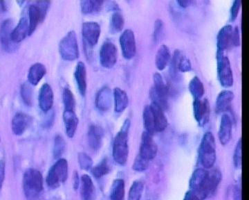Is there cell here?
Instances as JSON below:
<instances>
[{
  "label": "cell",
  "instance_id": "obj_1",
  "mask_svg": "<svg viewBox=\"0 0 249 200\" xmlns=\"http://www.w3.org/2000/svg\"><path fill=\"white\" fill-rule=\"evenodd\" d=\"M131 122L124 121L121 130L116 134L113 142L112 155L114 160L120 165L127 163L129 157V131Z\"/></svg>",
  "mask_w": 249,
  "mask_h": 200
},
{
  "label": "cell",
  "instance_id": "obj_2",
  "mask_svg": "<svg viewBox=\"0 0 249 200\" xmlns=\"http://www.w3.org/2000/svg\"><path fill=\"white\" fill-rule=\"evenodd\" d=\"M43 187V177L40 172L34 168L28 169L23 177V188L27 200L38 199Z\"/></svg>",
  "mask_w": 249,
  "mask_h": 200
},
{
  "label": "cell",
  "instance_id": "obj_3",
  "mask_svg": "<svg viewBox=\"0 0 249 200\" xmlns=\"http://www.w3.org/2000/svg\"><path fill=\"white\" fill-rule=\"evenodd\" d=\"M199 161L205 168H211L216 161V145L213 134L206 132L199 148Z\"/></svg>",
  "mask_w": 249,
  "mask_h": 200
},
{
  "label": "cell",
  "instance_id": "obj_4",
  "mask_svg": "<svg viewBox=\"0 0 249 200\" xmlns=\"http://www.w3.org/2000/svg\"><path fill=\"white\" fill-rule=\"evenodd\" d=\"M68 175V162L65 159H60L49 170L48 175L46 179V183L49 188L56 189L67 181Z\"/></svg>",
  "mask_w": 249,
  "mask_h": 200
},
{
  "label": "cell",
  "instance_id": "obj_5",
  "mask_svg": "<svg viewBox=\"0 0 249 200\" xmlns=\"http://www.w3.org/2000/svg\"><path fill=\"white\" fill-rule=\"evenodd\" d=\"M154 86L150 91L152 102L158 105L163 111L168 107V88L163 77L159 73L153 75Z\"/></svg>",
  "mask_w": 249,
  "mask_h": 200
},
{
  "label": "cell",
  "instance_id": "obj_6",
  "mask_svg": "<svg viewBox=\"0 0 249 200\" xmlns=\"http://www.w3.org/2000/svg\"><path fill=\"white\" fill-rule=\"evenodd\" d=\"M59 52L66 60H74L79 57V47L74 31H70L62 38L59 44Z\"/></svg>",
  "mask_w": 249,
  "mask_h": 200
},
{
  "label": "cell",
  "instance_id": "obj_7",
  "mask_svg": "<svg viewBox=\"0 0 249 200\" xmlns=\"http://www.w3.org/2000/svg\"><path fill=\"white\" fill-rule=\"evenodd\" d=\"M222 180V175L217 170L209 172L200 189L193 193L196 200H204L213 194Z\"/></svg>",
  "mask_w": 249,
  "mask_h": 200
},
{
  "label": "cell",
  "instance_id": "obj_8",
  "mask_svg": "<svg viewBox=\"0 0 249 200\" xmlns=\"http://www.w3.org/2000/svg\"><path fill=\"white\" fill-rule=\"evenodd\" d=\"M217 75L219 83L225 88H230L234 83L230 60L224 53H217Z\"/></svg>",
  "mask_w": 249,
  "mask_h": 200
},
{
  "label": "cell",
  "instance_id": "obj_9",
  "mask_svg": "<svg viewBox=\"0 0 249 200\" xmlns=\"http://www.w3.org/2000/svg\"><path fill=\"white\" fill-rule=\"evenodd\" d=\"M119 42L123 55L126 60H132L137 53L135 35L132 29H127L121 34Z\"/></svg>",
  "mask_w": 249,
  "mask_h": 200
},
{
  "label": "cell",
  "instance_id": "obj_10",
  "mask_svg": "<svg viewBox=\"0 0 249 200\" xmlns=\"http://www.w3.org/2000/svg\"><path fill=\"white\" fill-rule=\"evenodd\" d=\"M117 48L111 40L103 42L100 50V61L104 68L110 69L117 62Z\"/></svg>",
  "mask_w": 249,
  "mask_h": 200
},
{
  "label": "cell",
  "instance_id": "obj_11",
  "mask_svg": "<svg viewBox=\"0 0 249 200\" xmlns=\"http://www.w3.org/2000/svg\"><path fill=\"white\" fill-rule=\"evenodd\" d=\"M14 29V22L11 19L5 20L0 27V41L3 48L7 52H13L18 47V44L12 40Z\"/></svg>",
  "mask_w": 249,
  "mask_h": 200
},
{
  "label": "cell",
  "instance_id": "obj_12",
  "mask_svg": "<svg viewBox=\"0 0 249 200\" xmlns=\"http://www.w3.org/2000/svg\"><path fill=\"white\" fill-rule=\"evenodd\" d=\"M153 136L147 132L142 134L139 155L147 160H154L157 155L158 147L153 140Z\"/></svg>",
  "mask_w": 249,
  "mask_h": 200
},
{
  "label": "cell",
  "instance_id": "obj_13",
  "mask_svg": "<svg viewBox=\"0 0 249 200\" xmlns=\"http://www.w3.org/2000/svg\"><path fill=\"white\" fill-rule=\"evenodd\" d=\"M101 33V26L98 22L89 21L83 23L82 26V35L89 47H94L98 43Z\"/></svg>",
  "mask_w": 249,
  "mask_h": 200
},
{
  "label": "cell",
  "instance_id": "obj_14",
  "mask_svg": "<svg viewBox=\"0 0 249 200\" xmlns=\"http://www.w3.org/2000/svg\"><path fill=\"white\" fill-rule=\"evenodd\" d=\"M194 116L198 124L203 127L209 122L211 116V106L207 99L194 100Z\"/></svg>",
  "mask_w": 249,
  "mask_h": 200
},
{
  "label": "cell",
  "instance_id": "obj_15",
  "mask_svg": "<svg viewBox=\"0 0 249 200\" xmlns=\"http://www.w3.org/2000/svg\"><path fill=\"white\" fill-rule=\"evenodd\" d=\"M112 92L109 87L103 86L99 89L95 98V105L98 111L106 112L110 109L112 104Z\"/></svg>",
  "mask_w": 249,
  "mask_h": 200
},
{
  "label": "cell",
  "instance_id": "obj_16",
  "mask_svg": "<svg viewBox=\"0 0 249 200\" xmlns=\"http://www.w3.org/2000/svg\"><path fill=\"white\" fill-rule=\"evenodd\" d=\"M39 106L41 110L47 113L52 109L53 105L54 94L52 86L49 83H44L41 86L38 96Z\"/></svg>",
  "mask_w": 249,
  "mask_h": 200
},
{
  "label": "cell",
  "instance_id": "obj_17",
  "mask_svg": "<svg viewBox=\"0 0 249 200\" xmlns=\"http://www.w3.org/2000/svg\"><path fill=\"white\" fill-rule=\"evenodd\" d=\"M232 26L227 24L219 31L217 37V53H224L232 45Z\"/></svg>",
  "mask_w": 249,
  "mask_h": 200
},
{
  "label": "cell",
  "instance_id": "obj_18",
  "mask_svg": "<svg viewBox=\"0 0 249 200\" xmlns=\"http://www.w3.org/2000/svg\"><path fill=\"white\" fill-rule=\"evenodd\" d=\"M232 122L230 116L227 114L222 115L219 125L218 137L223 145H227L232 137Z\"/></svg>",
  "mask_w": 249,
  "mask_h": 200
},
{
  "label": "cell",
  "instance_id": "obj_19",
  "mask_svg": "<svg viewBox=\"0 0 249 200\" xmlns=\"http://www.w3.org/2000/svg\"><path fill=\"white\" fill-rule=\"evenodd\" d=\"M104 131L103 128L96 124L90 126L88 133V144L91 150L98 151L103 145Z\"/></svg>",
  "mask_w": 249,
  "mask_h": 200
},
{
  "label": "cell",
  "instance_id": "obj_20",
  "mask_svg": "<svg viewBox=\"0 0 249 200\" xmlns=\"http://www.w3.org/2000/svg\"><path fill=\"white\" fill-rule=\"evenodd\" d=\"M63 120L67 137L72 139L76 134L79 121L75 110L64 109Z\"/></svg>",
  "mask_w": 249,
  "mask_h": 200
},
{
  "label": "cell",
  "instance_id": "obj_21",
  "mask_svg": "<svg viewBox=\"0 0 249 200\" xmlns=\"http://www.w3.org/2000/svg\"><path fill=\"white\" fill-rule=\"evenodd\" d=\"M32 119L29 115L19 112L12 120V130L16 135L20 136L25 132L30 125Z\"/></svg>",
  "mask_w": 249,
  "mask_h": 200
},
{
  "label": "cell",
  "instance_id": "obj_22",
  "mask_svg": "<svg viewBox=\"0 0 249 200\" xmlns=\"http://www.w3.org/2000/svg\"><path fill=\"white\" fill-rule=\"evenodd\" d=\"M74 78L80 94L85 96L86 94L88 83H87V68L83 62L77 63L74 72Z\"/></svg>",
  "mask_w": 249,
  "mask_h": 200
},
{
  "label": "cell",
  "instance_id": "obj_23",
  "mask_svg": "<svg viewBox=\"0 0 249 200\" xmlns=\"http://www.w3.org/2000/svg\"><path fill=\"white\" fill-rule=\"evenodd\" d=\"M234 96L233 92L230 90H224L219 93L216 100V111L218 114L225 112L230 109Z\"/></svg>",
  "mask_w": 249,
  "mask_h": 200
},
{
  "label": "cell",
  "instance_id": "obj_24",
  "mask_svg": "<svg viewBox=\"0 0 249 200\" xmlns=\"http://www.w3.org/2000/svg\"><path fill=\"white\" fill-rule=\"evenodd\" d=\"M29 35H30V29H29V20L27 17L24 16L21 18L18 25L13 30L12 40L18 44Z\"/></svg>",
  "mask_w": 249,
  "mask_h": 200
},
{
  "label": "cell",
  "instance_id": "obj_25",
  "mask_svg": "<svg viewBox=\"0 0 249 200\" xmlns=\"http://www.w3.org/2000/svg\"><path fill=\"white\" fill-rule=\"evenodd\" d=\"M80 196L82 200H95L96 198V189L92 180L89 175L82 176Z\"/></svg>",
  "mask_w": 249,
  "mask_h": 200
},
{
  "label": "cell",
  "instance_id": "obj_26",
  "mask_svg": "<svg viewBox=\"0 0 249 200\" xmlns=\"http://www.w3.org/2000/svg\"><path fill=\"white\" fill-rule=\"evenodd\" d=\"M154 118H155L156 133L162 132L168 127V119L164 114V111L158 105L152 102L150 104Z\"/></svg>",
  "mask_w": 249,
  "mask_h": 200
},
{
  "label": "cell",
  "instance_id": "obj_27",
  "mask_svg": "<svg viewBox=\"0 0 249 200\" xmlns=\"http://www.w3.org/2000/svg\"><path fill=\"white\" fill-rule=\"evenodd\" d=\"M113 97L115 112L121 113L127 109L129 104V98L125 91L119 87H116L113 92Z\"/></svg>",
  "mask_w": 249,
  "mask_h": 200
},
{
  "label": "cell",
  "instance_id": "obj_28",
  "mask_svg": "<svg viewBox=\"0 0 249 200\" xmlns=\"http://www.w3.org/2000/svg\"><path fill=\"white\" fill-rule=\"evenodd\" d=\"M47 73V69L42 63H36L31 65L28 73L29 83L33 86H36L40 83L42 79Z\"/></svg>",
  "mask_w": 249,
  "mask_h": 200
},
{
  "label": "cell",
  "instance_id": "obj_29",
  "mask_svg": "<svg viewBox=\"0 0 249 200\" xmlns=\"http://www.w3.org/2000/svg\"><path fill=\"white\" fill-rule=\"evenodd\" d=\"M171 60V53L169 47L161 45L159 47L155 57L156 66L159 70H163Z\"/></svg>",
  "mask_w": 249,
  "mask_h": 200
},
{
  "label": "cell",
  "instance_id": "obj_30",
  "mask_svg": "<svg viewBox=\"0 0 249 200\" xmlns=\"http://www.w3.org/2000/svg\"><path fill=\"white\" fill-rule=\"evenodd\" d=\"M209 172L203 168H198L195 170L190 180V188L193 193H196L200 189L205 179Z\"/></svg>",
  "mask_w": 249,
  "mask_h": 200
},
{
  "label": "cell",
  "instance_id": "obj_31",
  "mask_svg": "<svg viewBox=\"0 0 249 200\" xmlns=\"http://www.w3.org/2000/svg\"><path fill=\"white\" fill-rule=\"evenodd\" d=\"M142 119L145 128V132L153 136L156 133L155 118L150 105H147L144 108Z\"/></svg>",
  "mask_w": 249,
  "mask_h": 200
},
{
  "label": "cell",
  "instance_id": "obj_32",
  "mask_svg": "<svg viewBox=\"0 0 249 200\" xmlns=\"http://www.w3.org/2000/svg\"><path fill=\"white\" fill-rule=\"evenodd\" d=\"M124 181L122 179H117L113 182L110 190L111 200H124Z\"/></svg>",
  "mask_w": 249,
  "mask_h": 200
},
{
  "label": "cell",
  "instance_id": "obj_33",
  "mask_svg": "<svg viewBox=\"0 0 249 200\" xmlns=\"http://www.w3.org/2000/svg\"><path fill=\"white\" fill-rule=\"evenodd\" d=\"M104 1L102 0H84L80 2V7L83 14H89L98 12L102 8Z\"/></svg>",
  "mask_w": 249,
  "mask_h": 200
},
{
  "label": "cell",
  "instance_id": "obj_34",
  "mask_svg": "<svg viewBox=\"0 0 249 200\" xmlns=\"http://www.w3.org/2000/svg\"><path fill=\"white\" fill-rule=\"evenodd\" d=\"M189 90L195 100L201 99L204 95V86L198 77H194L189 83Z\"/></svg>",
  "mask_w": 249,
  "mask_h": 200
},
{
  "label": "cell",
  "instance_id": "obj_35",
  "mask_svg": "<svg viewBox=\"0 0 249 200\" xmlns=\"http://www.w3.org/2000/svg\"><path fill=\"white\" fill-rule=\"evenodd\" d=\"M29 22L30 35L36 30V27L41 22L40 15L38 8L36 4H31L29 8Z\"/></svg>",
  "mask_w": 249,
  "mask_h": 200
},
{
  "label": "cell",
  "instance_id": "obj_36",
  "mask_svg": "<svg viewBox=\"0 0 249 200\" xmlns=\"http://www.w3.org/2000/svg\"><path fill=\"white\" fill-rule=\"evenodd\" d=\"M111 168L107 159H105L92 168V174L95 178H102L110 172Z\"/></svg>",
  "mask_w": 249,
  "mask_h": 200
},
{
  "label": "cell",
  "instance_id": "obj_37",
  "mask_svg": "<svg viewBox=\"0 0 249 200\" xmlns=\"http://www.w3.org/2000/svg\"><path fill=\"white\" fill-rule=\"evenodd\" d=\"M124 16L120 11H114L111 15L110 20V27L113 33L119 32L122 30L124 27Z\"/></svg>",
  "mask_w": 249,
  "mask_h": 200
},
{
  "label": "cell",
  "instance_id": "obj_38",
  "mask_svg": "<svg viewBox=\"0 0 249 200\" xmlns=\"http://www.w3.org/2000/svg\"><path fill=\"white\" fill-rule=\"evenodd\" d=\"M62 100H63L65 110H75L76 109V100H75L71 90L67 87H65L62 91Z\"/></svg>",
  "mask_w": 249,
  "mask_h": 200
},
{
  "label": "cell",
  "instance_id": "obj_39",
  "mask_svg": "<svg viewBox=\"0 0 249 200\" xmlns=\"http://www.w3.org/2000/svg\"><path fill=\"white\" fill-rule=\"evenodd\" d=\"M143 191V183L140 181H134L129 189L128 200H141Z\"/></svg>",
  "mask_w": 249,
  "mask_h": 200
},
{
  "label": "cell",
  "instance_id": "obj_40",
  "mask_svg": "<svg viewBox=\"0 0 249 200\" xmlns=\"http://www.w3.org/2000/svg\"><path fill=\"white\" fill-rule=\"evenodd\" d=\"M20 93L24 102L27 106H31L33 104V91L30 83H23L21 86Z\"/></svg>",
  "mask_w": 249,
  "mask_h": 200
},
{
  "label": "cell",
  "instance_id": "obj_41",
  "mask_svg": "<svg viewBox=\"0 0 249 200\" xmlns=\"http://www.w3.org/2000/svg\"><path fill=\"white\" fill-rule=\"evenodd\" d=\"M66 144L61 136H57L54 140L53 156L54 158L58 159L62 155L65 150Z\"/></svg>",
  "mask_w": 249,
  "mask_h": 200
},
{
  "label": "cell",
  "instance_id": "obj_42",
  "mask_svg": "<svg viewBox=\"0 0 249 200\" xmlns=\"http://www.w3.org/2000/svg\"><path fill=\"white\" fill-rule=\"evenodd\" d=\"M177 67L178 72L181 73H186V72L191 71L192 69V64L191 60H188L186 56L182 55L180 52L177 62Z\"/></svg>",
  "mask_w": 249,
  "mask_h": 200
},
{
  "label": "cell",
  "instance_id": "obj_43",
  "mask_svg": "<svg viewBox=\"0 0 249 200\" xmlns=\"http://www.w3.org/2000/svg\"><path fill=\"white\" fill-rule=\"evenodd\" d=\"M78 163L80 168L85 170H89L92 168L93 160L88 154L80 152L78 154Z\"/></svg>",
  "mask_w": 249,
  "mask_h": 200
},
{
  "label": "cell",
  "instance_id": "obj_44",
  "mask_svg": "<svg viewBox=\"0 0 249 200\" xmlns=\"http://www.w3.org/2000/svg\"><path fill=\"white\" fill-rule=\"evenodd\" d=\"M150 161L145 159L142 158V157L138 155L134 160L133 165H132V169L134 171L143 172L145 171L149 167Z\"/></svg>",
  "mask_w": 249,
  "mask_h": 200
},
{
  "label": "cell",
  "instance_id": "obj_45",
  "mask_svg": "<svg viewBox=\"0 0 249 200\" xmlns=\"http://www.w3.org/2000/svg\"><path fill=\"white\" fill-rule=\"evenodd\" d=\"M233 163L236 168L242 166V139H239L236 144L233 154Z\"/></svg>",
  "mask_w": 249,
  "mask_h": 200
},
{
  "label": "cell",
  "instance_id": "obj_46",
  "mask_svg": "<svg viewBox=\"0 0 249 200\" xmlns=\"http://www.w3.org/2000/svg\"><path fill=\"white\" fill-rule=\"evenodd\" d=\"M38 8L39 12L40 15L41 22L45 19L46 16H47V12L49 6H50V1H39L36 3Z\"/></svg>",
  "mask_w": 249,
  "mask_h": 200
},
{
  "label": "cell",
  "instance_id": "obj_47",
  "mask_svg": "<svg viewBox=\"0 0 249 200\" xmlns=\"http://www.w3.org/2000/svg\"><path fill=\"white\" fill-rule=\"evenodd\" d=\"M163 22L160 19H157L155 23V30H154V40L157 42L160 40L163 34Z\"/></svg>",
  "mask_w": 249,
  "mask_h": 200
},
{
  "label": "cell",
  "instance_id": "obj_48",
  "mask_svg": "<svg viewBox=\"0 0 249 200\" xmlns=\"http://www.w3.org/2000/svg\"><path fill=\"white\" fill-rule=\"evenodd\" d=\"M241 7V1L240 0H235L232 3L231 9L230 11V19L231 20L234 21L237 19L238 16L239 11H240Z\"/></svg>",
  "mask_w": 249,
  "mask_h": 200
},
{
  "label": "cell",
  "instance_id": "obj_49",
  "mask_svg": "<svg viewBox=\"0 0 249 200\" xmlns=\"http://www.w3.org/2000/svg\"><path fill=\"white\" fill-rule=\"evenodd\" d=\"M240 45V34L238 27L233 28L232 34V45L239 46Z\"/></svg>",
  "mask_w": 249,
  "mask_h": 200
},
{
  "label": "cell",
  "instance_id": "obj_50",
  "mask_svg": "<svg viewBox=\"0 0 249 200\" xmlns=\"http://www.w3.org/2000/svg\"><path fill=\"white\" fill-rule=\"evenodd\" d=\"M5 172H6V165L4 160H0V191L2 188L5 179Z\"/></svg>",
  "mask_w": 249,
  "mask_h": 200
},
{
  "label": "cell",
  "instance_id": "obj_51",
  "mask_svg": "<svg viewBox=\"0 0 249 200\" xmlns=\"http://www.w3.org/2000/svg\"><path fill=\"white\" fill-rule=\"evenodd\" d=\"M234 200H242V191L239 187H235L233 193Z\"/></svg>",
  "mask_w": 249,
  "mask_h": 200
},
{
  "label": "cell",
  "instance_id": "obj_52",
  "mask_svg": "<svg viewBox=\"0 0 249 200\" xmlns=\"http://www.w3.org/2000/svg\"><path fill=\"white\" fill-rule=\"evenodd\" d=\"M178 3L181 7L186 8L189 6L193 3V1L190 0H183V1H178Z\"/></svg>",
  "mask_w": 249,
  "mask_h": 200
},
{
  "label": "cell",
  "instance_id": "obj_53",
  "mask_svg": "<svg viewBox=\"0 0 249 200\" xmlns=\"http://www.w3.org/2000/svg\"><path fill=\"white\" fill-rule=\"evenodd\" d=\"M79 186V177H78V174L75 173L74 174V184H73V188L75 190H76Z\"/></svg>",
  "mask_w": 249,
  "mask_h": 200
},
{
  "label": "cell",
  "instance_id": "obj_54",
  "mask_svg": "<svg viewBox=\"0 0 249 200\" xmlns=\"http://www.w3.org/2000/svg\"><path fill=\"white\" fill-rule=\"evenodd\" d=\"M183 200H195L194 196H193V193H191V191L187 192L186 196L184 197Z\"/></svg>",
  "mask_w": 249,
  "mask_h": 200
}]
</instances>
